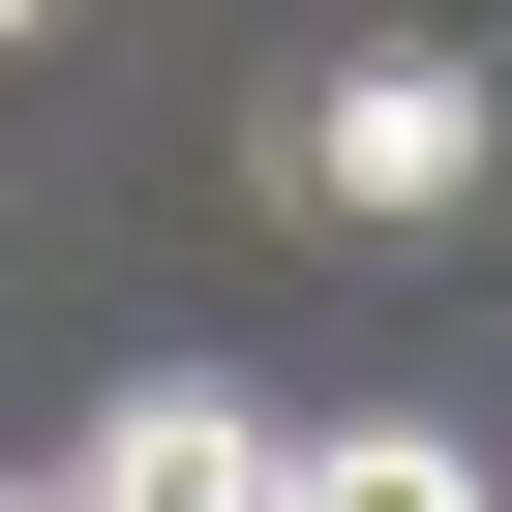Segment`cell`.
Returning a JSON list of instances; mask_svg holds the SVG:
<instances>
[{"mask_svg":"<svg viewBox=\"0 0 512 512\" xmlns=\"http://www.w3.org/2000/svg\"><path fill=\"white\" fill-rule=\"evenodd\" d=\"M0 31H61V0H0Z\"/></svg>","mask_w":512,"mask_h":512,"instance_id":"4","label":"cell"},{"mask_svg":"<svg viewBox=\"0 0 512 512\" xmlns=\"http://www.w3.org/2000/svg\"><path fill=\"white\" fill-rule=\"evenodd\" d=\"M272 512H482V452L452 422H332V452H272Z\"/></svg>","mask_w":512,"mask_h":512,"instance_id":"3","label":"cell"},{"mask_svg":"<svg viewBox=\"0 0 512 512\" xmlns=\"http://www.w3.org/2000/svg\"><path fill=\"white\" fill-rule=\"evenodd\" d=\"M61 512H272V422H241L211 362H151V392H91V452H61Z\"/></svg>","mask_w":512,"mask_h":512,"instance_id":"2","label":"cell"},{"mask_svg":"<svg viewBox=\"0 0 512 512\" xmlns=\"http://www.w3.org/2000/svg\"><path fill=\"white\" fill-rule=\"evenodd\" d=\"M0 512H61V482H0Z\"/></svg>","mask_w":512,"mask_h":512,"instance_id":"5","label":"cell"},{"mask_svg":"<svg viewBox=\"0 0 512 512\" xmlns=\"http://www.w3.org/2000/svg\"><path fill=\"white\" fill-rule=\"evenodd\" d=\"M452 181H482V61L452 31H362L302 91V211H452Z\"/></svg>","mask_w":512,"mask_h":512,"instance_id":"1","label":"cell"}]
</instances>
